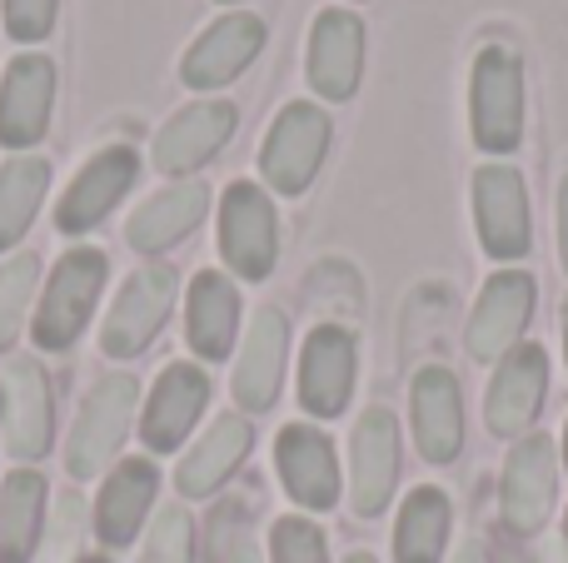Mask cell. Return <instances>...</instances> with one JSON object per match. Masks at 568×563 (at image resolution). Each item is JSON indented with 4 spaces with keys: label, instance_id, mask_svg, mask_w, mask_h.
Listing matches in <instances>:
<instances>
[{
    "label": "cell",
    "instance_id": "17",
    "mask_svg": "<svg viewBox=\"0 0 568 563\" xmlns=\"http://www.w3.org/2000/svg\"><path fill=\"white\" fill-rule=\"evenodd\" d=\"M544 389H549V355L539 345H519L499 359V375L489 385V399H484V414H489V429L499 439H519L524 429L534 424L544 405Z\"/></svg>",
    "mask_w": 568,
    "mask_h": 563
},
{
    "label": "cell",
    "instance_id": "16",
    "mask_svg": "<svg viewBox=\"0 0 568 563\" xmlns=\"http://www.w3.org/2000/svg\"><path fill=\"white\" fill-rule=\"evenodd\" d=\"M235 135V105L230 100H195L155 135V170L160 175H190L205 160H215Z\"/></svg>",
    "mask_w": 568,
    "mask_h": 563
},
{
    "label": "cell",
    "instance_id": "7",
    "mask_svg": "<svg viewBox=\"0 0 568 563\" xmlns=\"http://www.w3.org/2000/svg\"><path fill=\"white\" fill-rule=\"evenodd\" d=\"M265 20L250 16V10H230V16H220L215 25H205L195 40H190V50L180 55V80H185L190 90H200V95H210V90H225L230 80H240L250 65H255V55L265 50Z\"/></svg>",
    "mask_w": 568,
    "mask_h": 563
},
{
    "label": "cell",
    "instance_id": "26",
    "mask_svg": "<svg viewBox=\"0 0 568 563\" xmlns=\"http://www.w3.org/2000/svg\"><path fill=\"white\" fill-rule=\"evenodd\" d=\"M185 329H190V349H195L205 365L230 359V349H235V329H240V295L225 275H215V269L195 275V285H190Z\"/></svg>",
    "mask_w": 568,
    "mask_h": 563
},
{
    "label": "cell",
    "instance_id": "11",
    "mask_svg": "<svg viewBox=\"0 0 568 563\" xmlns=\"http://www.w3.org/2000/svg\"><path fill=\"white\" fill-rule=\"evenodd\" d=\"M310 90L324 100H349L364 75V20L344 6H329L310 25V55H304Z\"/></svg>",
    "mask_w": 568,
    "mask_h": 563
},
{
    "label": "cell",
    "instance_id": "29",
    "mask_svg": "<svg viewBox=\"0 0 568 563\" xmlns=\"http://www.w3.org/2000/svg\"><path fill=\"white\" fill-rule=\"evenodd\" d=\"M45 185H50V160L40 155H20L0 165V255L30 229L40 199H45Z\"/></svg>",
    "mask_w": 568,
    "mask_h": 563
},
{
    "label": "cell",
    "instance_id": "1",
    "mask_svg": "<svg viewBox=\"0 0 568 563\" xmlns=\"http://www.w3.org/2000/svg\"><path fill=\"white\" fill-rule=\"evenodd\" d=\"M469 125L484 155H509L524 140V60L509 45H484L469 70Z\"/></svg>",
    "mask_w": 568,
    "mask_h": 563
},
{
    "label": "cell",
    "instance_id": "41",
    "mask_svg": "<svg viewBox=\"0 0 568 563\" xmlns=\"http://www.w3.org/2000/svg\"><path fill=\"white\" fill-rule=\"evenodd\" d=\"M564 464H568V434H564Z\"/></svg>",
    "mask_w": 568,
    "mask_h": 563
},
{
    "label": "cell",
    "instance_id": "36",
    "mask_svg": "<svg viewBox=\"0 0 568 563\" xmlns=\"http://www.w3.org/2000/svg\"><path fill=\"white\" fill-rule=\"evenodd\" d=\"M225 563H260V554H255V544H250V534H240L235 544L225 549Z\"/></svg>",
    "mask_w": 568,
    "mask_h": 563
},
{
    "label": "cell",
    "instance_id": "35",
    "mask_svg": "<svg viewBox=\"0 0 568 563\" xmlns=\"http://www.w3.org/2000/svg\"><path fill=\"white\" fill-rule=\"evenodd\" d=\"M559 259H564V269H568V175H564V185H559Z\"/></svg>",
    "mask_w": 568,
    "mask_h": 563
},
{
    "label": "cell",
    "instance_id": "43",
    "mask_svg": "<svg viewBox=\"0 0 568 563\" xmlns=\"http://www.w3.org/2000/svg\"><path fill=\"white\" fill-rule=\"evenodd\" d=\"M220 6H240V0H220Z\"/></svg>",
    "mask_w": 568,
    "mask_h": 563
},
{
    "label": "cell",
    "instance_id": "12",
    "mask_svg": "<svg viewBox=\"0 0 568 563\" xmlns=\"http://www.w3.org/2000/svg\"><path fill=\"white\" fill-rule=\"evenodd\" d=\"M135 175H140L135 150L105 145L100 155H90L85 165H80V175L65 185V195H60V205H55V225L65 229V235H85V229H95L100 219L120 205V195L135 185Z\"/></svg>",
    "mask_w": 568,
    "mask_h": 563
},
{
    "label": "cell",
    "instance_id": "39",
    "mask_svg": "<svg viewBox=\"0 0 568 563\" xmlns=\"http://www.w3.org/2000/svg\"><path fill=\"white\" fill-rule=\"evenodd\" d=\"M344 563H374L369 554H349V559H344Z\"/></svg>",
    "mask_w": 568,
    "mask_h": 563
},
{
    "label": "cell",
    "instance_id": "4",
    "mask_svg": "<svg viewBox=\"0 0 568 563\" xmlns=\"http://www.w3.org/2000/svg\"><path fill=\"white\" fill-rule=\"evenodd\" d=\"M135 399H140L135 375H105L90 389L85 405H80L75 429H70V444H65L70 474L95 479L100 469L115 459V449L125 444V434H130V419H135Z\"/></svg>",
    "mask_w": 568,
    "mask_h": 563
},
{
    "label": "cell",
    "instance_id": "27",
    "mask_svg": "<svg viewBox=\"0 0 568 563\" xmlns=\"http://www.w3.org/2000/svg\"><path fill=\"white\" fill-rule=\"evenodd\" d=\"M45 519V479L36 469H16L0 484V563H30Z\"/></svg>",
    "mask_w": 568,
    "mask_h": 563
},
{
    "label": "cell",
    "instance_id": "25",
    "mask_svg": "<svg viewBox=\"0 0 568 563\" xmlns=\"http://www.w3.org/2000/svg\"><path fill=\"white\" fill-rule=\"evenodd\" d=\"M155 489H160V474L150 459H125L115 474L105 479L100 489V504H95V534L105 539L110 549L130 544L145 524L150 504H155Z\"/></svg>",
    "mask_w": 568,
    "mask_h": 563
},
{
    "label": "cell",
    "instance_id": "32",
    "mask_svg": "<svg viewBox=\"0 0 568 563\" xmlns=\"http://www.w3.org/2000/svg\"><path fill=\"white\" fill-rule=\"evenodd\" d=\"M270 563H329V544H324L320 524H310V519H280L270 529Z\"/></svg>",
    "mask_w": 568,
    "mask_h": 563
},
{
    "label": "cell",
    "instance_id": "33",
    "mask_svg": "<svg viewBox=\"0 0 568 563\" xmlns=\"http://www.w3.org/2000/svg\"><path fill=\"white\" fill-rule=\"evenodd\" d=\"M55 10L60 0H0V20H6V35L20 45H36L55 30Z\"/></svg>",
    "mask_w": 568,
    "mask_h": 563
},
{
    "label": "cell",
    "instance_id": "22",
    "mask_svg": "<svg viewBox=\"0 0 568 563\" xmlns=\"http://www.w3.org/2000/svg\"><path fill=\"white\" fill-rule=\"evenodd\" d=\"M205 399H210L205 369L170 365L165 375L155 379V395H150L145 419H140V434H145V444L155 449V454H170V449H180V439L195 429Z\"/></svg>",
    "mask_w": 568,
    "mask_h": 563
},
{
    "label": "cell",
    "instance_id": "20",
    "mask_svg": "<svg viewBox=\"0 0 568 563\" xmlns=\"http://www.w3.org/2000/svg\"><path fill=\"white\" fill-rule=\"evenodd\" d=\"M275 464H280V479H284L294 504L329 509L334 499H339V459H334V444L320 434V429H310V424L280 429Z\"/></svg>",
    "mask_w": 568,
    "mask_h": 563
},
{
    "label": "cell",
    "instance_id": "6",
    "mask_svg": "<svg viewBox=\"0 0 568 563\" xmlns=\"http://www.w3.org/2000/svg\"><path fill=\"white\" fill-rule=\"evenodd\" d=\"M220 255L240 279H265L280 255L275 199L250 180H235L220 199Z\"/></svg>",
    "mask_w": 568,
    "mask_h": 563
},
{
    "label": "cell",
    "instance_id": "42",
    "mask_svg": "<svg viewBox=\"0 0 568 563\" xmlns=\"http://www.w3.org/2000/svg\"><path fill=\"white\" fill-rule=\"evenodd\" d=\"M80 563H110V559H80Z\"/></svg>",
    "mask_w": 568,
    "mask_h": 563
},
{
    "label": "cell",
    "instance_id": "28",
    "mask_svg": "<svg viewBox=\"0 0 568 563\" xmlns=\"http://www.w3.org/2000/svg\"><path fill=\"white\" fill-rule=\"evenodd\" d=\"M454 529V509L444 499V489L424 484L404 499L399 524H394V559L399 563H439L444 544Z\"/></svg>",
    "mask_w": 568,
    "mask_h": 563
},
{
    "label": "cell",
    "instance_id": "13",
    "mask_svg": "<svg viewBox=\"0 0 568 563\" xmlns=\"http://www.w3.org/2000/svg\"><path fill=\"white\" fill-rule=\"evenodd\" d=\"M349 484H354V514L374 519L394 499L399 484V424L389 409H364L349 434Z\"/></svg>",
    "mask_w": 568,
    "mask_h": 563
},
{
    "label": "cell",
    "instance_id": "10",
    "mask_svg": "<svg viewBox=\"0 0 568 563\" xmlns=\"http://www.w3.org/2000/svg\"><path fill=\"white\" fill-rule=\"evenodd\" d=\"M474 229H479V245L494 259L529 255V190H524V175L514 165H484L474 175Z\"/></svg>",
    "mask_w": 568,
    "mask_h": 563
},
{
    "label": "cell",
    "instance_id": "15",
    "mask_svg": "<svg viewBox=\"0 0 568 563\" xmlns=\"http://www.w3.org/2000/svg\"><path fill=\"white\" fill-rule=\"evenodd\" d=\"M409 409H414V444L429 464H454L464 449V395L459 379L444 365H429L414 375L409 389Z\"/></svg>",
    "mask_w": 568,
    "mask_h": 563
},
{
    "label": "cell",
    "instance_id": "24",
    "mask_svg": "<svg viewBox=\"0 0 568 563\" xmlns=\"http://www.w3.org/2000/svg\"><path fill=\"white\" fill-rule=\"evenodd\" d=\"M250 444H255V429H250V419L245 414H220L215 424L205 429V439H200V444L190 449L185 459H180L175 489L185 499L215 494V489L240 469V459L250 454Z\"/></svg>",
    "mask_w": 568,
    "mask_h": 563
},
{
    "label": "cell",
    "instance_id": "38",
    "mask_svg": "<svg viewBox=\"0 0 568 563\" xmlns=\"http://www.w3.org/2000/svg\"><path fill=\"white\" fill-rule=\"evenodd\" d=\"M454 563H489V554H484L479 539H469V544H464L459 554H454Z\"/></svg>",
    "mask_w": 568,
    "mask_h": 563
},
{
    "label": "cell",
    "instance_id": "9",
    "mask_svg": "<svg viewBox=\"0 0 568 563\" xmlns=\"http://www.w3.org/2000/svg\"><path fill=\"white\" fill-rule=\"evenodd\" d=\"M534 299H539V285L524 269H499V275L484 285L479 305L469 315V329H464V345L479 365H494L509 349H519V335L534 319Z\"/></svg>",
    "mask_w": 568,
    "mask_h": 563
},
{
    "label": "cell",
    "instance_id": "2",
    "mask_svg": "<svg viewBox=\"0 0 568 563\" xmlns=\"http://www.w3.org/2000/svg\"><path fill=\"white\" fill-rule=\"evenodd\" d=\"M105 269H110L105 255L90 245L60 255V265L50 269L45 295H40V309H36V345L40 349L60 355V349L75 345L90 309H95V299H100V289H105Z\"/></svg>",
    "mask_w": 568,
    "mask_h": 563
},
{
    "label": "cell",
    "instance_id": "19",
    "mask_svg": "<svg viewBox=\"0 0 568 563\" xmlns=\"http://www.w3.org/2000/svg\"><path fill=\"white\" fill-rule=\"evenodd\" d=\"M284 355H290V319L280 309H255L245 329V349L235 359V399L245 405V414H265L280 395V379H284Z\"/></svg>",
    "mask_w": 568,
    "mask_h": 563
},
{
    "label": "cell",
    "instance_id": "3",
    "mask_svg": "<svg viewBox=\"0 0 568 563\" xmlns=\"http://www.w3.org/2000/svg\"><path fill=\"white\" fill-rule=\"evenodd\" d=\"M329 135H334V125L320 105H310V100L284 105L275 115V125H270L265 145H260V175H265V185L280 190V195H304L324 165Z\"/></svg>",
    "mask_w": 568,
    "mask_h": 563
},
{
    "label": "cell",
    "instance_id": "5",
    "mask_svg": "<svg viewBox=\"0 0 568 563\" xmlns=\"http://www.w3.org/2000/svg\"><path fill=\"white\" fill-rule=\"evenodd\" d=\"M180 275L170 265H145L125 279V289L115 295L105 325H100V349L110 359H135L150 349V339L165 329L170 309H175Z\"/></svg>",
    "mask_w": 568,
    "mask_h": 563
},
{
    "label": "cell",
    "instance_id": "18",
    "mask_svg": "<svg viewBox=\"0 0 568 563\" xmlns=\"http://www.w3.org/2000/svg\"><path fill=\"white\" fill-rule=\"evenodd\" d=\"M354 395V335L339 325H320L304 339L300 359V405L320 419L344 414Z\"/></svg>",
    "mask_w": 568,
    "mask_h": 563
},
{
    "label": "cell",
    "instance_id": "34",
    "mask_svg": "<svg viewBox=\"0 0 568 563\" xmlns=\"http://www.w3.org/2000/svg\"><path fill=\"white\" fill-rule=\"evenodd\" d=\"M75 529H80V499L65 494L55 509V544H50V563H60L70 554V544H75Z\"/></svg>",
    "mask_w": 568,
    "mask_h": 563
},
{
    "label": "cell",
    "instance_id": "40",
    "mask_svg": "<svg viewBox=\"0 0 568 563\" xmlns=\"http://www.w3.org/2000/svg\"><path fill=\"white\" fill-rule=\"evenodd\" d=\"M564 349H568V299H564Z\"/></svg>",
    "mask_w": 568,
    "mask_h": 563
},
{
    "label": "cell",
    "instance_id": "30",
    "mask_svg": "<svg viewBox=\"0 0 568 563\" xmlns=\"http://www.w3.org/2000/svg\"><path fill=\"white\" fill-rule=\"evenodd\" d=\"M36 275H40L36 255L0 259V349L16 345L20 319H26V305H30V295H36Z\"/></svg>",
    "mask_w": 568,
    "mask_h": 563
},
{
    "label": "cell",
    "instance_id": "37",
    "mask_svg": "<svg viewBox=\"0 0 568 563\" xmlns=\"http://www.w3.org/2000/svg\"><path fill=\"white\" fill-rule=\"evenodd\" d=\"M539 563H568V539H549V544L539 549Z\"/></svg>",
    "mask_w": 568,
    "mask_h": 563
},
{
    "label": "cell",
    "instance_id": "8",
    "mask_svg": "<svg viewBox=\"0 0 568 563\" xmlns=\"http://www.w3.org/2000/svg\"><path fill=\"white\" fill-rule=\"evenodd\" d=\"M554 489H559V459L544 434H529L509 449L499 479V509L509 534H539L554 514Z\"/></svg>",
    "mask_w": 568,
    "mask_h": 563
},
{
    "label": "cell",
    "instance_id": "14",
    "mask_svg": "<svg viewBox=\"0 0 568 563\" xmlns=\"http://www.w3.org/2000/svg\"><path fill=\"white\" fill-rule=\"evenodd\" d=\"M50 110H55V65L50 55H16L0 80V145L6 150H30L45 140Z\"/></svg>",
    "mask_w": 568,
    "mask_h": 563
},
{
    "label": "cell",
    "instance_id": "21",
    "mask_svg": "<svg viewBox=\"0 0 568 563\" xmlns=\"http://www.w3.org/2000/svg\"><path fill=\"white\" fill-rule=\"evenodd\" d=\"M55 429L50 405V379L36 359H10L6 365V444L16 459H40Z\"/></svg>",
    "mask_w": 568,
    "mask_h": 563
},
{
    "label": "cell",
    "instance_id": "31",
    "mask_svg": "<svg viewBox=\"0 0 568 563\" xmlns=\"http://www.w3.org/2000/svg\"><path fill=\"white\" fill-rule=\"evenodd\" d=\"M140 563H195V524H190V514L180 504L155 514Z\"/></svg>",
    "mask_w": 568,
    "mask_h": 563
},
{
    "label": "cell",
    "instance_id": "23",
    "mask_svg": "<svg viewBox=\"0 0 568 563\" xmlns=\"http://www.w3.org/2000/svg\"><path fill=\"white\" fill-rule=\"evenodd\" d=\"M205 209H210V185H200V180H180V185L155 190V195L130 215L125 239L140 249V255H165L170 245H180V239L205 219Z\"/></svg>",
    "mask_w": 568,
    "mask_h": 563
}]
</instances>
